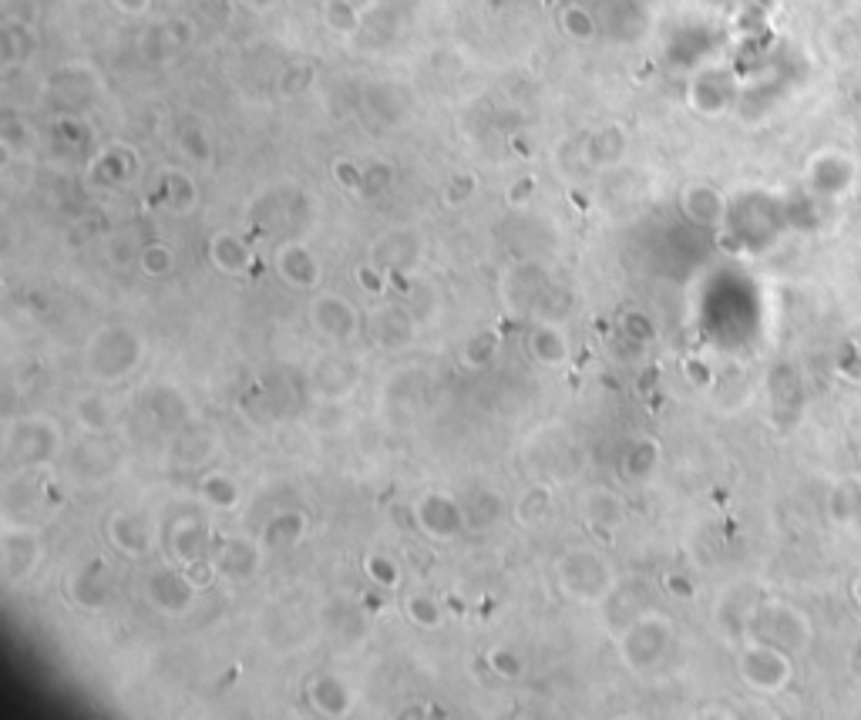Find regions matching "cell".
Segmentation results:
<instances>
[{
  "mask_svg": "<svg viewBox=\"0 0 861 720\" xmlns=\"http://www.w3.org/2000/svg\"><path fill=\"white\" fill-rule=\"evenodd\" d=\"M142 360V340L128 327H101L88 344V371L101 381H118Z\"/></svg>",
  "mask_w": 861,
  "mask_h": 720,
  "instance_id": "obj_1",
  "label": "cell"
},
{
  "mask_svg": "<svg viewBox=\"0 0 861 720\" xmlns=\"http://www.w3.org/2000/svg\"><path fill=\"white\" fill-rule=\"evenodd\" d=\"M559 586L562 593L576 596L579 603H592L613 586V576H609V566L596 552H569V556L559 559Z\"/></svg>",
  "mask_w": 861,
  "mask_h": 720,
  "instance_id": "obj_2",
  "label": "cell"
},
{
  "mask_svg": "<svg viewBox=\"0 0 861 720\" xmlns=\"http://www.w3.org/2000/svg\"><path fill=\"white\" fill-rule=\"evenodd\" d=\"M4 451L17 465H44L58 451V428L44 421H17L7 428Z\"/></svg>",
  "mask_w": 861,
  "mask_h": 720,
  "instance_id": "obj_3",
  "label": "cell"
},
{
  "mask_svg": "<svg viewBox=\"0 0 861 720\" xmlns=\"http://www.w3.org/2000/svg\"><path fill=\"white\" fill-rule=\"evenodd\" d=\"M414 515H418V525L431 535V539H455V535L461 532V525H465V509L444 492L424 495L418 502V509H414Z\"/></svg>",
  "mask_w": 861,
  "mask_h": 720,
  "instance_id": "obj_4",
  "label": "cell"
},
{
  "mask_svg": "<svg viewBox=\"0 0 861 720\" xmlns=\"http://www.w3.org/2000/svg\"><path fill=\"white\" fill-rule=\"evenodd\" d=\"M196 583H192L185 572H155L152 579H148V599H152L155 606L162 609V613H185V609L192 606V596H196Z\"/></svg>",
  "mask_w": 861,
  "mask_h": 720,
  "instance_id": "obj_5",
  "label": "cell"
},
{
  "mask_svg": "<svg viewBox=\"0 0 861 720\" xmlns=\"http://www.w3.org/2000/svg\"><path fill=\"white\" fill-rule=\"evenodd\" d=\"M310 317H313V323H317L320 334H327L333 340H347V337H354V330H357V313L350 310L347 300L333 297V293L313 300Z\"/></svg>",
  "mask_w": 861,
  "mask_h": 720,
  "instance_id": "obj_6",
  "label": "cell"
},
{
  "mask_svg": "<svg viewBox=\"0 0 861 720\" xmlns=\"http://www.w3.org/2000/svg\"><path fill=\"white\" fill-rule=\"evenodd\" d=\"M108 535H111V546L118 552H125V556H145V552L152 549V532H148L142 515H132V512L111 515Z\"/></svg>",
  "mask_w": 861,
  "mask_h": 720,
  "instance_id": "obj_7",
  "label": "cell"
},
{
  "mask_svg": "<svg viewBox=\"0 0 861 720\" xmlns=\"http://www.w3.org/2000/svg\"><path fill=\"white\" fill-rule=\"evenodd\" d=\"M313 381H317V391L327 394V398H344V394H350L357 387L360 367L350 364L347 357L330 354L317 364V377H313Z\"/></svg>",
  "mask_w": 861,
  "mask_h": 720,
  "instance_id": "obj_8",
  "label": "cell"
},
{
  "mask_svg": "<svg viewBox=\"0 0 861 720\" xmlns=\"http://www.w3.org/2000/svg\"><path fill=\"white\" fill-rule=\"evenodd\" d=\"M586 522L596 535L613 539V532L623 529V522H626V505L619 502V495L599 488V492H592L589 502H586Z\"/></svg>",
  "mask_w": 861,
  "mask_h": 720,
  "instance_id": "obj_9",
  "label": "cell"
},
{
  "mask_svg": "<svg viewBox=\"0 0 861 720\" xmlns=\"http://www.w3.org/2000/svg\"><path fill=\"white\" fill-rule=\"evenodd\" d=\"M276 266H280V276L290 286H300V290H310V286L320 283V266L313 260V253L303 243H290L280 249L276 256Z\"/></svg>",
  "mask_w": 861,
  "mask_h": 720,
  "instance_id": "obj_10",
  "label": "cell"
},
{
  "mask_svg": "<svg viewBox=\"0 0 861 720\" xmlns=\"http://www.w3.org/2000/svg\"><path fill=\"white\" fill-rule=\"evenodd\" d=\"M212 559L219 566V576H253V569L259 566V552L249 539H226L222 546H212Z\"/></svg>",
  "mask_w": 861,
  "mask_h": 720,
  "instance_id": "obj_11",
  "label": "cell"
},
{
  "mask_svg": "<svg viewBox=\"0 0 861 720\" xmlns=\"http://www.w3.org/2000/svg\"><path fill=\"white\" fill-rule=\"evenodd\" d=\"M209 263L216 266L219 273L226 276H239L249 270V249L239 236L219 233L209 239Z\"/></svg>",
  "mask_w": 861,
  "mask_h": 720,
  "instance_id": "obj_12",
  "label": "cell"
},
{
  "mask_svg": "<svg viewBox=\"0 0 861 720\" xmlns=\"http://www.w3.org/2000/svg\"><path fill=\"white\" fill-rule=\"evenodd\" d=\"M374 337L384 347H404L414 337V327L401 307H381L374 310Z\"/></svg>",
  "mask_w": 861,
  "mask_h": 720,
  "instance_id": "obj_13",
  "label": "cell"
},
{
  "mask_svg": "<svg viewBox=\"0 0 861 720\" xmlns=\"http://www.w3.org/2000/svg\"><path fill=\"white\" fill-rule=\"evenodd\" d=\"M529 347H532L535 360H542V364H549V367L562 364V360L569 357L566 334H562L559 327H552V323H542V327H535V330H532Z\"/></svg>",
  "mask_w": 861,
  "mask_h": 720,
  "instance_id": "obj_14",
  "label": "cell"
},
{
  "mask_svg": "<svg viewBox=\"0 0 861 720\" xmlns=\"http://www.w3.org/2000/svg\"><path fill=\"white\" fill-rule=\"evenodd\" d=\"M74 599H78L81 606H101L108 599V572L101 562H91V566H85L74 576Z\"/></svg>",
  "mask_w": 861,
  "mask_h": 720,
  "instance_id": "obj_15",
  "label": "cell"
},
{
  "mask_svg": "<svg viewBox=\"0 0 861 720\" xmlns=\"http://www.w3.org/2000/svg\"><path fill=\"white\" fill-rule=\"evenodd\" d=\"M303 529H307V522H303L300 512H280L276 519H270V525L263 529V546L266 549H286V546H296L300 542Z\"/></svg>",
  "mask_w": 861,
  "mask_h": 720,
  "instance_id": "obj_16",
  "label": "cell"
},
{
  "mask_svg": "<svg viewBox=\"0 0 861 720\" xmlns=\"http://www.w3.org/2000/svg\"><path fill=\"white\" fill-rule=\"evenodd\" d=\"M175 552H179V556H182L185 562L202 559V556H212L206 522H199V519L182 522L179 529H175Z\"/></svg>",
  "mask_w": 861,
  "mask_h": 720,
  "instance_id": "obj_17",
  "label": "cell"
},
{
  "mask_svg": "<svg viewBox=\"0 0 861 720\" xmlns=\"http://www.w3.org/2000/svg\"><path fill=\"white\" fill-rule=\"evenodd\" d=\"M199 495H202V502L206 505H212V509L216 512H226V509H236L239 505V488H236V482L229 475H209L206 482L199 485Z\"/></svg>",
  "mask_w": 861,
  "mask_h": 720,
  "instance_id": "obj_18",
  "label": "cell"
},
{
  "mask_svg": "<svg viewBox=\"0 0 861 720\" xmlns=\"http://www.w3.org/2000/svg\"><path fill=\"white\" fill-rule=\"evenodd\" d=\"M313 700H317L323 714H347L354 697H350V690L337 677H323L313 683Z\"/></svg>",
  "mask_w": 861,
  "mask_h": 720,
  "instance_id": "obj_19",
  "label": "cell"
},
{
  "mask_svg": "<svg viewBox=\"0 0 861 720\" xmlns=\"http://www.w3.org/2000/svg\"><path fill=\"white\" fill-rule=\"evenodd\" d=\"M502 509H505L502 498L492 492H481L465 505V522L475 525V529H485V525H492L498 515H502Z\"/></svg>",
  "mask_w": 861,
  "mask_h": 720,
  "instance_id": "obj_20",
  "label": "cell"
},
{
  "mask_svg": "<svg viewBox=\"0 0 861 720\" xmlns=\"http://www.w3.org/2000/svg\"><path fill=\"white\" fill-rule=\"evenodd\" d=\"M111 414H108V404L105 398H98V394H88V398L78 401V424L88 431V435H101V431L108 428Z\"/></svg>",
  "mask_w": 861,
  "mask_h": 720,
  "instance_id": "obj_21",
  "label": "cell"
},
{
  "mask_svg": "<svg viewBox=\"0 0 861 720\" xmlns=\"http://www.w3.org/2000/svg\"><path fill=\"white\" fill-rule=\"evenodd\" d=\"M549 509H552L549 488H529V492L522 495V502L515 505V515H518V522L532 525V522H542L545 515H549Z\"/></svg>",
  "mask_w": 861,
  "mask_h": 720,
  "instance_id": "obj_22",
  "label": "cell"
},
{
  "mask_svg": "<svg viewBox=\"0 0 861 720\" xmlns=\"http://www.w3.org/2000/svg\"><path fill=\"white\" fill-rule=\"evenodd\" d=\"M407 616H411V623L421 626V630H438L444 623L441 606L428 596H407Z\"/></svg>",
  "mask_w": 861,
  "mask_h": 720,
  "instance_id": "obj_23",
  "label": "cell"
},
{
  "mask_svg": "<svg viewBox=\"0 0 861 720\" xmlns=\"http://www.w3.org/2000/svg\"><path fill=\"white\" fill-rule=\"evenodd\" d=\"M142 270L148 276H165L172 270V249L165 243H148L142 249Z\"/></svg>",
  "mask_w": 861,
  "mask_h": 720,
  "instance_id": "obj_24",
  "label": "cell"
},
{
  "mask_svg": "<svg viewBox=\"0 0 861 720\" xmlns=\"http://www.w3.org/2000/svg\"><path fill=\"white\" fill-rule=\"evenodd\" d=\"M367 576L374 579L377 586H384V589H394L397 583H401V569H397L387 556H370L367 559Z\"/></svg>",
  "mask_w": 861,
  "mask_h": 720,
  "instance_id": "obj_25",
  "label": "cell"
},
{
  "mask_svg": "<svg viewBox=\"0 0 861 720\" xmlns=\"http://www.w3.org/2000/svg\"><path fill=\"white\" fill-rule=\"evenodd\" d=\"M623 330L629 337H636V340H653V323L643 317V313H633L629 310L626 317H623Z\"/></svg>",
  "mask_w": 861,
  "mask_h": 720,
  "instance_id": "obj_26",
  "label": "cell"
},
{
  "mask_svg": "<svg viewBox=\"0 0 861 720\" xmlns=\"http://www.w3.org/2000/svg\"><path fill=\"white\" fill-rule=\"evenodd\" d=\"M492 667H495L498 677H518V670H522V667H518V660L508 650H495L492 653Z\"/></svg>",
  "mask_w": 861,
  "mask_h": 720,
  "instance_id": "obj_27",
  "label": "cell"
},
{
  "mask_svg": "<svg viewBox=\"0 0 861 720\" xmlns=\"http://www.w3.org/2000/svg\"><path fill=\"white\" fill-rule=\"evenodd\" d=\"M478 350H468V364H485L495 354V337H475Z\"/></svg>",
  "mask_w": 861,
  "mask_h": 720,
  "instance_id": "obj_28",
  "label": "cell"
},
{
  "mask_svg": "<svg viewBox=\"0 0 861 720\" xmlns=\"http://www.w3.org/2000/svg\"><path fill=\"white\" fill-rule=\"evenodd\" d=\"M360 286H364V290H370V293H381L384 290V280H381V273L374 270V266H360Z\"/></svg>",
  "mask_w": 861,
  "mask_h": 720,
  "instance_id": "obj_29",
  "label": "cell"
}]
</instances>
